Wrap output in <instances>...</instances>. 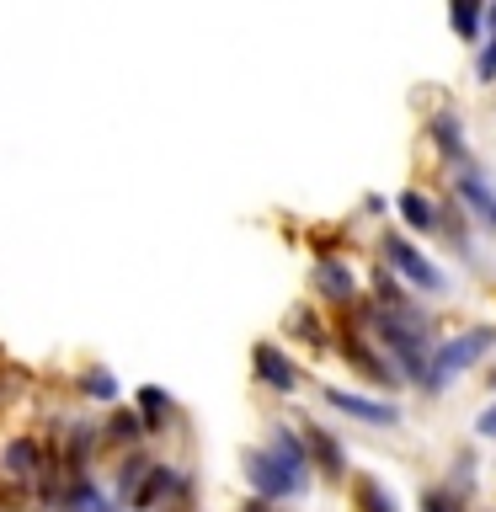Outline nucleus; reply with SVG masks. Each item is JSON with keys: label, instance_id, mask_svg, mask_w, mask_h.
Returning <instances> with one entry per match:
<instances>
[{"label": "nucleus", "instance_id": "nucleus-1", "mask_svg": "<svg viewBox=\"0 0 496 512\" xmlns=\"http://www.w3.org/2000/svg\"><path fill=\"white\" fill-rule=\"evenodd\" d=\"M491 347H496V326H475V331L454 336V342H438V352H427L422 390H448V379L464 374V368H475Z\"/></svg>", "mask_w": 496, "mask_h": 512}, {"label": "nucleus", "instance_id": "nucleus-2", "mask_svg": "<svg viewBox=\"0 0 496 512\" xmlns=\"http://www.w3.org/2000/svg\"><path fill=\"white\" fill-rule=\"evenodd\" d=\"M246 480H251V491L262 496V502H283V496H299L304 486H310V470L288 464L283 454H272V448H251L246 454Z\"/></svg>", "mask_w": 496, "mask_h": 512}, {"label": "nucleus", "instance_id": "nucleus-3", "mask_svg": "<svg viewBox=\"0 0 496 512\" xmlns=\"http://www.w3.org/2000/svg\"><path fill=\"white\" fill-rule=\"evenodd\" d=\"M379 342L395 352V363L406 368L411 379H427V331H422V315L416 310L379 315Z\"/></svg>", "mask_w": 496, "mask_h": 512}, {"label": "nucleus", "instance_id": "nucleus-4", "mask_svg": "<svg viewBox=\"0 0 496 512\" xmlns=\"http://www.w3.org/2000/svg\"><path fill=\"white\" fill-rule=\"evenodd\" d=\"M384 262H390V267L400 272V278H411L416 288H422V294H443V288H448L443 272L432 267L427 256L411 246V240H400V235H384Z\"/></svg>", "mask_w": 496, "mask_h": 512}, {"label": "nucleus", "instance_id": "nucleus-5", "mask_svg": "<svg viewBox=\"0 0 496 512\" xmlns=\"http://www.w3.org/2000/svg\"><path fill=\"white\" fill-rule=\"evenodd\" d=\"M326 400L342 416H352V422H368V427H395L400 422V406H390V400H368V395H352V390H326Z\"/></svg>", "mask_w": 496, "mask_h": 512}, {"label": "nucleus", "instance_id": "nucleus-6", "mask_svg": "<svg viewBox=\"0 0 496 512\" xmlns=\"http://www.w3.org/2000/svg\"><path fill=\"white\" fill-rule=\"evenodd\" d=\"M251 363H256V379H262L267 390H278V395H294V390H299V368L288 363L272 342H256Z\"/></svg>", "mask_w": 496, "mask_h": 512}, {"label": "nucleus", "instance_id": "nucleus-7", "mask_svg": "<svg viewBox=\"0 0 496 512\" xmlns=\"http://www.w3.org/2000/svg\"><path fill=\"white\" fill-rule=\"evenodd\" d=\"M315 288H320L331 304H352V299H358V272L342 267V262H320V267H315Z\"/></svg>", "mask_w": 496, "mask_h": 512}, {"label": "nucleus", "instance_id": "nucleus-8", "mask_svg": "<svg viewBox=\"0 0 496 512\" xmlns=\"http://www.w3.org/2000/svg\"><path fill=\"white\" fill-rule=\"evenodd\" d=\"M459 198L470 203V214H475V219H486V224H491L496 192H491V182H486V176H475V171H459Z\"/></svg>", "mask_w": 496, "mask_h": 512}, {"label": "nucleus", "instance_id": "nucleus-9", "mask_svg": "<svg viewBox=\"0 0 496 512\" xmlns=\"http://www.w3.org/2000/svg\"><path fill=\"white\" fill-rule=\"evenodd\" d=\"M427 134H432V144H438L448 160H464V134H459V118H454V112H438V118L427 123Z\"/></svg>", "mask_w": 496, "mask_h": 512}, {"label": "nucleus", "instance_id": "nucleus-10", "mask_svg": "<svg viewBox=\"0 0 496 512\" xmlns=\"http://www.w3.org/2000/svg\"><path fill=\"white\" fill-rule=\"evenodd\" d=\"M6 475L11 480H32V475H38V443H32V438H11L6 443Z\"/></svg>", "mask_w": 496, "mask_h": 512}, {"label": "nucleus", "instance_id": "nucleus-11", "mask_svg": "<svg viewBox=\"0 0 496 512\" xmlns=\"http://www.w3.org/2000/svg\"><path fill=\"white\" fill-rule=\"evenodd\" d=\"M400 214H406L411 230H438V208H432V198H422V192H400Z\"/></svg>", "mask_w": 496, "mask_h": 512}, {"label": "nucleus", "instance_id": "nucleus-12", "mask_svg": "<svg viewBox=\"0 0 496 512\" xmlns=\"http://www.w3.org/2000/svg\"><path fill=\"white\" fill-rule=\"evenodd\" d=\"M310 443H315V454H320V470H326V475H347V459H342V448H336L331 432L310 427Z\"/></svg>", "mask_w": 496, "mask_h": 512}, {"label": "nucleus", "instance_id": "nucleus-13", "mask_svg": "<svg viewBox=\"0 0 496 512\" xmlns=\"http://www.w3.org/2000/svg\"><path fill=\"white\" fill-rule=\"evenodd\" d=\"M139 406H144V432H160L166 427V416H171V395H160V390H139Z\"/></svg>", "mask_w": 496, "mask_h": 512}, {"label": "nucleus", "instance_id": "nucleus-14", "mask_svg": "<svg viewBox=\"0 0 496 512\" xmlns=\"http://www.w3.org/2000/svg\"><path fill=\"white\" fill-rule=\"evenodd\" d=\"M64 512H118V507H112L96 486H86V480H80V486L64 496Z\"/></svg>", "mask_w": 496, "mask_h": 512}, {"label": "nucleus", "instance_id": "nucleus-15", "mask_svg": "<svg viewBox=\"0 0 496 512\" xmlns=\"http://www.w3.org/2000/svg\"><path fill=\"white\" fill-rule=\"evenodd\" d=\"M454 32L464 43L480 38V0H454Z\"/></svg>", "mask_w": 496, "mask_h": 512}, {"label": "nucleus", "instance_id": "nucleus-16", "mask_svg": "<svg viewBox=\"0 0 496 512\" xmlns=\"http://www.w3.org/2000/svg\"><path fill=\"white\" fill-rule=\"evenodd\" d=\"M358 502H363V512H395L390 491H384L379 480H358Z\"/></svg>", "mask_w": 496, "mask_h": 512}, {"label": "nucleus", "instance_id": "nucleus-17", "mask_svg": "<svg viewBox=\"0 0 496 512\" xmlns=\"http://www.w3.org/2000/svg\"><path fill=\"white\" fill-rule=\"evenodd\" d=\"M80 390H86L91 400H112V395H118V379H112L107 368H91V374L80 379Z\"/></svg>", "mask_w": 496, "mask_h": 512}, {"label": "nucleus", "instance_id": "nucleus-18", "mask_svg": "<svg viewBox=\"0 0 496 512\" xmlns=\"http://www.w3.org/2000/svg\"><path fill=\"white\" fill-rule=\"evenodd\" d=\"M288 326H294L299 336H310V347H326V326H320L310 310H294V315H288Z\"/></svg>", "mask_w": 496, "mask_h": 512}, {"label": "nucleus", "instance_id": "nucleus-19", "mask_svg": "<svg viewBox=\"0 0 496 512\" xmlns=\"http://www.w3.org/2000/svg\"><path fill=\"white\" fill-rule=\"evenodd\" d=\"M144 470H150L144 459H128V464H123V475H118V491H123V496H134V491H139V480H144Z\"/></svg>", "mask_w": 496, "mask_h": 512}, {"label": "nucleus", "instance_id": "nucleus-20", "mask_svg": "<svg viewBox=\"0 0 496 512\" xmlns=\"http://www.w3.org/2000/svg\"><path fill=\"white\" fill-rule=\"evenodd\" d=\"M139 432H144V422H139V416H134V411H123V416H112V438H123V443H134V438H139Z\"/></svg>", "mask_w": 496, "mask_h": 512}, {"label": "nucleus", "instance_id": "nucleus-21", "mask_svg": "<svg viewBox=\"0 0 496 512\" xmlns=\"http://www.w3.org/2000/svg\"><path fill=\"white\" fill-rule=\"evenodd\" d=\"M422 512H459V491H427Z\"/></svg>", "mask_w": 496, "mask_h": 512}, {"label": "nucleus", "instance_id": "nucleus-22", "mask_svg": "<svg viewBox=\"0 0 496 512\" xmlns=\"http://www.w3.org/2000/svg\"><path fill=\"white\" fill-rule=\"evenodd\" d=\"M480 80H496V32H491V43H486V59H480Z\"/></svg>", "mask_w": 496, "mask_h": 512}, {"label": "nucleus", "instance_id": "nucleus-23", "mask_svg": "<svg viewBox=\"0 0 496 512\" xmlns=\"http://www.w3.org/2000/svg\"><path fill=\"white\" fill-rule=\"evenodd\" d=\"M475 427H480V438H496V406H491V411H480V422H475Z\"/></svg>", "mask_w": 496, "mask_h": 512}, {"label": "nucleus", "instance_id": "nucleus-24", "mask_svg": "<svg viewBox=\"0 0 496 512\" xmlns=\"http://www.w3.org/2000/svg\"><path fill=\"white\" fill-rule=\"evenodd\" d=\"M491 224H496V208H491Z\"/></svg>", "mask_w": 496, "mask_h": 512}]
</instances>
